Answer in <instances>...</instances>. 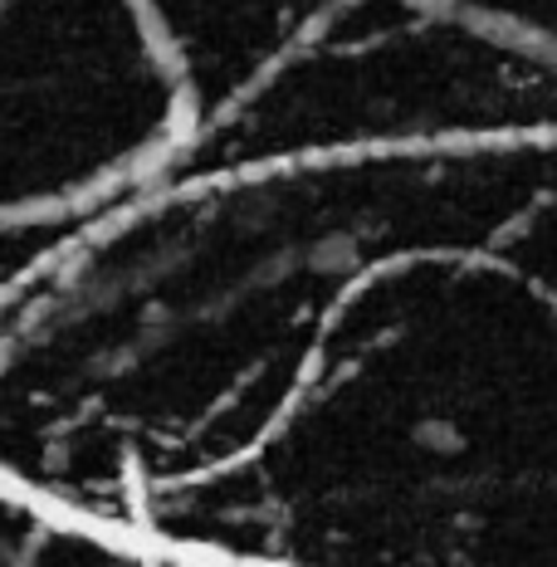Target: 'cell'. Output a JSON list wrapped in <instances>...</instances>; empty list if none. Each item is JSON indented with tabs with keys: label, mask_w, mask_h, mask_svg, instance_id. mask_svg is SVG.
Listing matches in <instances>:
<instances>
[{
	"label": "cell",
	"mask_w": 557,
	"mask_h": 567,
	"mask_svg": "<svg viewBox=\"0 0 557 567\" xmlns=\"http://www.w3.org/2000/svg\"><path fill=\"white\" fill-rule=\"evenodd\" d=\"M0 567H200L133 543H113L0 494Z\"/></svg>",
	"instance_id": "obj_1"
}]
</instances>
